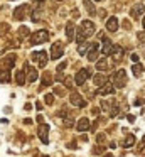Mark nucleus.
<instances>
[{
	"instance_id": "8",
	"label": "nucleus",
	"mask_w": 145,
	"mask_h": 157,
	"mask_svg": "<svg viewBox=\"0 0 145 157\" xmlns=\"http://www.w3.org/2000/svg\"><path fill=\"white\" fill-rule=\"evenodd\" d=\"M63 54H64L63 42H54L52 48H51V58H52V59H59Z\"/></svg>"
},
{
	"instance_id": "30",
	"label": "nucleus",
	"mask_w": 145,
	"mask_h": 157,
	"mask_svg": "<svg viewBox=\"0 0 145 157\" xmlns=\"http://www.w3.org/2000/svg\"><path fill=\"white\" fill-rule=\"evenodd\" d=\"M44 100H46L47 105H52V103H54V95H51V93H49V95H46V98H44Z\"/></svg>"
},
{
	"instance_id": "44",
	"label": "nucleus",
	"mask_w": 145,
	"mask_h": 157,
	"mask_svg": "<svg viewBox=\"0 0 145 157\" xmlns=\"http://www.w3.org/2000/svg\"><path fill=\"white\" fill-rule=\"evenodd\" d=\"M123 22H125L123 27H125V29H130V24H128V21H123Z\"/></svg>"
},
{
	"instance_id": "32",
	"label": "nucleus",
	"mask_w": 145,
	"mask_h": 157,
	"mask_svg": "<svg viewBox=\"0 0 145 157\" xmlns=\"http://www.w3.org/2000/svg\"><path fill=\"white\" fill-rule=\"evenodd\" d=\"M64 125H66V127H73V118H71V117H66V118H64Z\"/></svg>"
},
{
	"instance_id": "14",
	"label": "nucleus",
	"mask_w": 145,
	"mask_h": 157,
	"mask_svg": "<svg viewBox=\"0 0 145 157\" xmlns=\"http://www.w3.org/2000/svg\"><path fill=\"white\" fill-rule=\"evenodd\" d=\"M76 128H78V132H86V130H90V120L79 118V122L76 123Z\"/></svg>"
},
{
	"instance_id": "47",
	"label": "nucleus",
	"mask_w": 145,
	"mask_h": 157,
	"mask_svg": "<svg viewBox=\"0 0 145 157\" xmlns=\"http://www.w3.org/2000/svg\"><path fill=\"white\" fill-rule=\"evenodd\" d=\"M142 154H143V155H145V149H143V150H142Z\"/></svg>"
},
{
	"instance_id": "2",
	"label": "nucleus",
	"mask_w": 145,
	"mask_h": 157,
	"mask_svg": "<svg viewBox=\"0 0 145 157\" xmlns=\"http://www.w3.org/2000/svg\"><path fill=\"white\" fill-rule=\"evenodd\" d=\"M46 41H49V32L47 31H37L30 36V44H34V46L44 44Z\"/></svg>"
},
{
	"instance_id": "3",
	"label": "nucleus",
	"mask_w": 145,
	"mask_h": 157,
	"mask_svg": "<svg viewBox=\"0 0 145 157\" xmlns=\"http://www.w3.org/2000/svg\"><path fill=\"white\" fill-rule=\"evenodd\" d=\"M32 61L37 63L40 68H44V66L47 64V54H46V51H36V52H32Z\"/></svg>"
},
{
	"instance_id": "42",
	"label": "nucleus",
	"mask_w": 145,
	"mask_h": 157,
	"mask_svg": "<svg viewBox=\"0 0 145 157\" xmlns=\"http://www.w3.org/2000/svg\"><path fill=\"white\" fill-rule=\"evenodd\" d=\"M132 61H133V63H138V56H137V54H132Z\"/></svg>"
},
{
	"instance_id": "7",
	"label": "nucleus",
	"mask_w": 145,
	"mask_h": 157,
	"mask_svg": "<svg viewBox=\"0 0 145 157\" xmlns=\"http://www.w3.org/2000/svg\"><path fill=\"white\" fill-rule=\"evenodd\" d=\"M29 5H20V7H17L15 10H13V19H17V21H24L25 19V15L29 14Z\"/></svg>"
},
{
	"instance_id": "43",
	"label": "nucleus",
	"mask_w": 145,
	"mask_h": 157,
	"mask_svg": "<svg viewBox=\"0 0 145 157\" xmlns=\"http://www.w3.org/2000/svg\"><path fill=\"white\" fill-rule=\"evenodd\" d=\"M36 108H37V110H39V112H40V110H42V105H40V103L37 101V103H36Z\"/></svg>"
},
{
	"instance_id": "13",
	"label": "nucleus",
	"mask_w": 145,
	"mask_h": 157,
	"mask_svg": "<svg viewBox=\"0 0 145 157\" xmlns=\"http://www.w3.org/2000/svg\"><path fill=\"white\" fill-rule=\"evenodd\" d=\"M25 71H27V81H30V83L36 81L37 76H39V75H37V69L32 68V66H29V64L25 66Z\"/></svg>"
},
{
	"instance_id": "35",
	"label": "nucleus",
	"mask_w": 145,
	"mask_h": 157,
	"mask_svg": "<svg viewBox=\"0 0 145 157\" xmlns=\"http://www.w3.org/2000/svg\"><path fill=\"white\" fill-rule=\"evenodd\" d=\"M105 139H106V135H105V133H100V135L96 137V140H98L100 144H101V142H105Z\"/></svg>"
},
{
	"instance_id": "26",
	"label": "nucleus",
	"mask_w": 145,
	"mask_h": 157,
	"mask_svg": "<svg viewBox=\"0 0 145 157\" xmlns=\"http://www.w3.org/2000/svg\"><path fill=\"white\" fill-rule=\"evenodd\" d=\"M83 5L86 7V10L90 12V14H94V10H96V7H94L93 4H91V0H84V2H83Z\"/></svg>"
},
{
	"instance_id": "19",
	"label": "nucleus",
	"mask_w": 145,
	"mask_h": 157,
	"mask_svg": "<svg viewBox=\"0 0 145 157\" xmlns=\"http://www.w3.org/2000/svg\"><path fill=\"white\" fill-rule=\"evenodd\" d=\"M108 66H110V63H108V59H106V58L98 59V61H96V69H98V71H106Z\"/></svg>"
},
{
	"instance_id": "36",
	"label": "nucleus",
	"mask_w": 145,
	"mask_h": 157,
	"mask_svg": "<svg viewBox=\"0 0 145 157\" xmlns=\"http://www.w3.org/2000/svg\"><path fill=\"white\" fill-rule=\"evenodd\" d=\"M66 69V63H61L59 66H57V73H61V71H64Z\"/></svg>"
},
{
	"instance_id": "25",
	"label": "nucleus",
	"mask_w": 145,
	"mask_h": 157,
	"mask_svg": "<svg viewBox=\"0 0 145 157\" xmlns=\"http://www.w3.org/2000/svg\"><path fill=\"white\" fill-rule=\"evenodd\" d=\"M15 81H17V85H24V83H25V75H24V71L15 73Z\"/></svg>"
},
{
	"instance_id": "5",
	"label": "nucleus",
	"mask_w": 145,
	"mask_h": 157,
	"mask_svg": "<svg viewBox=\"0 0 145 157\" xmlns=\"http://www.w3.org/2000/svg\"><path fill=\"white\" fill-rule=\"evenodd\" d=\"M79 31L83 32L84 37H90V36H93V32H94V24H93L91 21H83Z\"/></svg>"
},
{
	"instance_id": "50",
	"label": "nucleus",
	"mask_w": 145,
	"mask_h": 157,
	"mask_svg": "<svg viewBox=\"0 0 145 157\" xmlns=\"http://www.w3.org/2000/svg\"><path fill=\"white\" fill-rule=\"evenodd\" d=\"M96 2H100V0H96Z\"/></svg>"
},
{
	"instance_id": "27",
	"label": "nucleus",
	"mask_w": 145,
	"mask_h": 157,
	"mask_svg": "<svg viewBox=\"0 0 145 157\" xmlns=\"http://www.w3.org/2000/svg\"><path fill=\"white\" fill-rule=\"evenodd\" d=\"M88 49H90V46H88L86 42H81V44H78V52H79V56L86 54Z\"/></svg>"
},
{
	"instance_id": "49",
	"label": "nucleus",
	"mask_w": 145,
	"mask_h": 157,
	"mask_svg": "<svg viewBox=\"0 0 145 157\" xmlns=\"http://www.w3.org/2000/svg\"><path fill=\"white\" fill-rule=\"evenodd\" d=\"M39 2H46V0H39Z\"/></svg>"
},
{
	"instance_id": "39",
	"label": "nucleus",
	"mask_w": 145,
	"mask_h": 157,
	"mask_svg": "<svg viewBox=\"0 0 145 157\" xmlns=\"http://www.w3.org/2000/svg\"><path fill=\"white\" fill-rule=\"evenodd\" d=\"M127 120H128L130 123H133V122H135V117H133V115H127Z\"/></svg>"
},
{
	"instance_id": "40",
	"label": "nucleus",
	"mask_w": 145,
	"mask_h": 157,
	"mask_svg": "<svg viewBox=\"0 0 145 157\" xmlns=\"http://www.w3.org/2000/svg\"><path fill=\"white\" fill-rule=\"evenodd\" d=\"M67 147H69V149H76V142H69V144H67Z\"/></svg>"
},
{
	"instance_id": "18",
	"label": "nucleus",
	"mask_w": 145,
	"mask_h": 157,
	"mask_svg": "<svg viewBox=\"0 0 145 157\" xmlns=\"http://www.w3.org/2000/svg\"><path fill=\"white\" fill-rule=\"evenodd\" d=\"M135 144H137V139H135L133 135H127L121 145H123L125 149H130V147H133V145H135Z\"/></svg>"
},
{
	"instance_id": "1",
	"label": "nucleus",
	"mask_w": 145,
	"mask_h": 157,
	"mask_svg": "<svg viewBox=\"0 0 145 157\" xmlns=\"http://www.w3.org/2000/svg\"><path fill=\"white\" fill-rule=\"evenodd\" d=\"M111 81H113L115 88H123V86L127 85V73H125V69L115 71L113 76H111Z\"/></svg>"
},
{
	"instance_id": "48",
	"label": "nucleus",
	"mask_w": 145,
	"mask_h": 157,
	"mask_svg": "<svg viewBox=\"0 0 145 157\" xmlns=\"http://www.w3.org/2000/svg\"><path fill=\"white\" fill-rule=\"evenodd\" d=\"M39 157H47V155H39Z\"/></svg>"
},
{
	"instance_id": "33",
	"label": "nucleus",
	"mask_w": 145,
	"mask_h": 157,
	"mask_svg": "<svg viewBox=\"0 0 145 157\" xmlns=\"http://www.w3.org/2000/svg\"><path fill=\"white\" fill-rule=\"evenodd\" d=\"M91 115H93L94 118H96V117L100 115V108H98V106H94V108H91Z\"/></svg>"
},
{
	"instance_id": "38",
	"label": "nucleus",
	"mask_w": 145,
	"mask_h": 157,
	"mask_svg": "<svg viewBox=\"0 0 145 157\" xmlns=\"http://www.w3.org/2000/svg\"><path fill=\"white\" fill-rule=\"evenodd\" d=\"M56 79H57V81H64V76L61 75V73H57V75H56Z\"/></svg>"
},
{
	"instance_id": "12",
	"label": "nucleus",
	"mask_w": 145,
	"mask_h": 157,
	"mask_svg": "<svg viewBox=\"0 0 145 157\" xmlns=\"http://www.w3.org/2000/svg\"><path fill=\"white\" fill-rule=\"evenodd\" d=\"M74 32H76L74 24H73V22H67V25H66V39H67V42L74 41V36H76Z\"/></svg>"
},
{
	"instance_id": "37",
	"label": "nucleus",
	"mask_w": 145,
	"mask_h": 157,
	"mask_svg": "<svg viewBox=\"0 0 145 157\" xmlns=\"http://www.w3.org/2000/svg\"><path fill=\"white\" fill-rule=\"evenodd\" d=\"M64 85H66L67 88H71V86H73V81H71L69 78H66V79H64Z\"/></svg>"
},
{
	"instance_id": "22",
	"label": "nucleus",
	"mask_w": 145,
	"mask_h": 157,
	"mask_svg": "<svg viewBox=\"0 0 145 157\" xmlns=\"http://www.w3.org/2000/svg\"><path fill=\"white\" fill-rule=\"evenodd\" d=\"M142 71H143V66H142L140 63H133V66H132V73H133V76H140Z\"/></svg>"
},
{
	"instance_id": "9",
	"label": "nucleus",
	"mask_w": 145,
	"mask_h": 157,
	"mask_svg": "<svg viewBox=\"0 0 145 157\" xmlns=\"http://www.w3.org/2000/svg\"><path fill=\"white\" fill-rule=\"evenodd\" d=\"M88 78H90V69H86V68L79 69V71L74 75V81H76V85H83Z\"/></svg>"
},
{
	"instance_id": "31",
	"label": "nucleus",
	"mask_w": 145,
	"mask_h": 157,
	"mask_svg": "<svg viewBox=\"0 0 145 157\" xmlns=\"http://www.w3.org/2000/svg\"><path fill=\"white\" fill-rule=\"evenodd\" d=\"M103 150H105V147H103V145H96V147L93 149V154H101Z\"/></svg>"
},
{
	"instance_id": "17",
	"label": "nucleus",
	"mask_w": 145,
	"mask_h": 157,
	"mask_svg": "<svg viewBox=\"0 0 145 157\" xmlns=\"http://www.w3.org/2000/svg\"><path fill=\"white\" fill-rule=\"evenodd\" d=\"M98 58V44H91L90 46V52H88V59H90V61H94V59Z\"/></svg>"
},
{
	"instance_id": "46",
	"label": "nucleus",
	"mask_w": 145,
	"mask_h": 157,
	"mask_svg": "<svg viewBox=\"0 0 145 157\" xmlns=\"http://www.w3.org/2000/svg\"><path fill=\"white\" fill-rule=\"evenodd\" d=\"M103 157H113V155H111V154H106V155H103Z\"/></svg>"
},
{
	"instance_id": "6",
	"label": "nucleus",
	"mask_w": 145,
	"mask_h": 157,
	"mask_svg": "<svg viewBox=\"0 0 145 157\" xmlns=\"http://www.w3.org/2000/svg\"><path fill=\"white\" fill-rule=\"evenodd\" d=\"M37 135H39L40 142L42 144H47L49 142V125H44V123H40L39 125V130H37Z\"/></svg>"
},
{
	"instance_id": "45",
	"label": "nucleus",
	"mask_w": 145,
	"mask_h": 157,
	"mask_svg": "<svg viewBox=\"0 0 145 157\" xmlns=\"http://www.w3.org/2000/svg\"><path fill=\"white\" fill-rule=\"evenodd\" d=\"M142 27L145 29V17H143V21H142Z\"/></svg>"
},
{
	"instance_id": "21",
	"label": "nucleus",
	"mask_w": 145,
	"mask_h": 157,
	"mask_svg": "<svg viewBox=\"0 0 145 157\" xmlns=\"http://www.w3.org/2000/svg\"><path fill=\"white\" fill-rule=\"evenodd\" d=\"M111 49H113V44H111L108 39H105V41H103V49H101V51H103V54L110 56L111 54Z\"/></svg>"
},
{
	"instance_id": "41",
	"label": "nucleus",
	"mask_w": 145,
	"mask_h": 157,
	"mask_svg": "<svg viewBox=\"0 0 145 157\" xmlns=\"http://www.w3.org/2000/svg\"><path fill=\"white\" fill-rule=\"evenodd\" d=\"M54 93H56V95H63V90H61V88H54Z\"/></svg>"
},
{
	"instance_id": "29",
	"label": "nucleus",
	"mask_w": 145,
	"mask_h": 157,
	"mask_svg": "<svg viewBox=\"0 0 145 157\" xmlns=\"http://www.w3.org/2000/svg\"><path fill=\"white\" fill-rule=\"evenodd\" d=\"M101 108H103L105 112H110V110H111V103L110 101H101Z\"/></svg>"
},
{
	"instance_id": "16",
	"label": "nucleus",
	"mask_w": 145,
	"mask_h": 157,
	"mask_svg": "<svg viewBox=\"0 0 145 157\" xmlns=\"http://www.w3.org/2000/svg\"><path fill=\"white\" fill-rule=\"evenodd\" d=\"M106 29L110 32H116V29H118V21H116V17H110L106 21Z\"/></svg>"
},
{
	"instance_id": "23",
	"label": "nucleus",
	"mask_w": 145,
	"mask_h": 157,
	"mask_svg": "<svg viewBox=\"0 0 145 157\" xmlns=\"http://www.w3.org/2000/svg\"><path fill=\"white\" fill-rule=\"evenodd\" d=\"M52 85V75L51 73H44L42 75V86H49Z\"/></svg>"
},
{
	"instance_id": "15",
	"label": "nucleus",
	"mask_w": 145,
	"mask_h": 157,
	"mask_svg": "<svg viewBox=\"0 0 145 157\" xmlns=\"http://www.w3.org/2000/svg\"><path fill=\"white\" fill-rule=\"evenodd\" d=\"M111 58L115 59V61H120L121 58H123V49L120 48V46H113V49H111Z\"/></svg>"
},
{
	"instance_id": "28",
	"label": "nucleus",
	"mask_w": 145,
	"mask_h": 157,
	"mask_svg": "<svg viewBox=\"0 0 145 157\" xmlns=\"http://www.w3.org/2000/svg\"><path fill=\"white\" fill-rule=\"evenodd\" d=\"M29 34H30V32H29V29H27V27H24V25H22V27H19V36L22 39L29 37Z\"/></svg>"
},
{
	"instance_id": "24",
	"label": "nucleus",
	"mask_w": 145,
	"mask_h": 157,
	"mask_svg": "<svg viewBox=\"0 0 145 157\" xmlns=\"http://www.w3.org/2000/svg\"><path fill=\"white\" fill-rule=\"evenodd\" d=\"M10 81V75L7 69H0V83H7Z\"/></svg>"
},
{
	"instance_id": "34",
	"label": "nucleus",
	"mask_w": 145,
	"mask_h": 157,
	"mask_svg": "<svg viewBox=\"0 0 145 157\" xmlns=\"http://www.w3.org/2000/svg\"><path fill=\"white\" fill-rule=\"evenodd\" d=\"M32 21H34V22L39 21V10H34V12H32Z\"/></svg>"
},
{
	"instance_id": "20",
	"label": "nucleus",
	"mask_w": 145,
	"mask_h": 157,
	"mask_svg": "<svg viewBox=\"0 0 145 157\" xmlns=\"http://www.w3.org/2000/svg\"><path fill=\"white\" fill-rule=\"evenodd\" d=\"M93 83H94L96 86H103L105 83H108V79H106V76H105V75H94Z\"/></svg>"
},
{
	"instance_id": "4",
	"label": "nucleus",
	"mask_w": 145,
	"mask_h": 157,
	"mask_svg": "<svg viewBox=\"0 0 145 157\" xmlns=\"http://www.w3.org/2000/svg\"><path fill=\"white\" fill-rule=\"evenodd\" d=\"M69 101L73 103L74 106H79V108H84V106H86V100H84V98H83V96H81L78 91H73V93H71Z\"/></svg>"
},
{
	"instance_id": "10",
	"label": "nucleus",
	"mask_w": 145,
	"mask_h": 157,
	"mask_svg": "<svg viewBox=\"0 0 145 157\" xmlns=\"http://www.w3.org/2000/svg\"><path fill=\"white\" fill-rule=\"evenodd\" d=\"M143 14H145V5H143V4H137V5H135V7L130 10V15H132L133 19L140 17V15H143Z\"/></svg>"
},
{
	"instance_id": "11",
	"label": "nucleus",
	"mask_w": 145,
	"mask_h": 157,
	"mask_svg": "<svg viewBox=\"0 0 145 157\" xmlns=\"http://www.w3.org/2000/svg\"><path fill=\"white\" fill-rule=\"evenodd\" d=\"M100 95H103V96H106V95H113L115 93V86L111 85V83H105L103 86H100Z\"/></svg>"
}]
</instances>
